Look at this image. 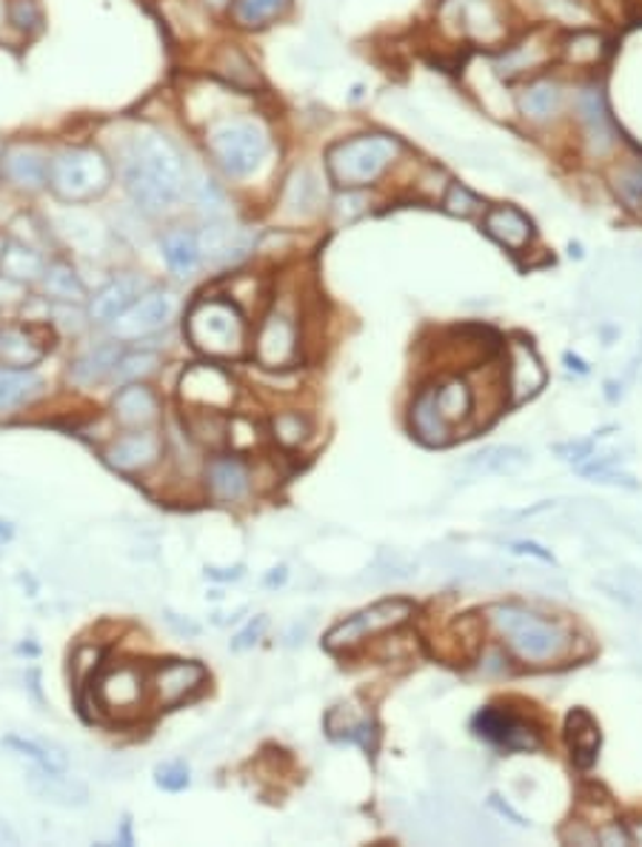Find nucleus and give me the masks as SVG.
<instances>
[{
  "mask_svg": "<svg viewBox=\"0 0 642 847\" xmlns=\"http://www.w3.org/2000/svg\"><path fill=\"white\" fill-rule=\"evenodd\" d=\"M118 166L129 201L146 214L172 212L188 194L186 154L161 129L141 126L126 137Z\"/></svg>",
  "mask_w": 642,
  "mask_h": 847,
  "instance_id": "1",
  "label": "nucleus"
},
{
  "mask_svg": "<svg viewBox=\"0 0 642 847\" xmlns=\"http://www.w3.org/2000/svg\"><path fill=\"white\" fill-rule=\"evenodd\" d=\"M203 152L226 181L246 183L266 166L275 143L266 123L246 112H221L203 123Z\"/></svg>",
  "mask_w": 642,
  "mask_h": 847,
  "instance_id": "2",
  "label": "nucleus"
},
{
  "mask_svg": "<svg viewBox=\"0 0 642 847\" xmlns=\"http://www.w3.org/2000/svg\"><path fill=\"white\" fill-rule=\"evenodd\" d=\"M489 620L502 642L511 647V654L526 665H551V662L565 660L574 647L569 627L526 605H514V602L495 605L489 608Z\"/></svg>",
  "mask_w": 642,
  "mask_h": 847,
  "instance_id": "3",
  "label": "nucleus"
},
{
  "mask_svg": "<svg viewBox=\"0 0 642 847\" xmlns=\"http://www.w3.org/2000/svg\"><path fill=\"white\" fill-rule=\"evenodd\" d=\"M112 157L92 143H69L54 149L49 163V192L69 206L92 203L112 188Z\"/></svg>",
  "mask_w": 642,
  "mask_h": 847,
  "instance_id": "4",
  "label": "nucleus"
},
{
  "mask_svg": "<svg viewBox=\"0 0 642 847\" xmlns=\"http://www.w3.org/2000/svg\"><path fill=\"white\" fill-rule=\"evenodd\" d=\"M402 154L400 137L386 132H366L337 141L326 149L328 181L337 188L375 186L391 163Z\"/></svg>",
  "mask_w": 642,
  "mask_h": 847,
  "instance_id": "5",
  "label": "nucleus"
},
{
  "mask_svg": "<svg viewBox=\"0 0 642 847\" xmlns=\"http://www.w3.org/2000/svg\"><path fill=\"white\" fill-rule=\"evenodd\" d=\"M188 343L206 357L228 360L246 351V317L241 306L226 297H201L186 314L183 323Z\"/></svg>",
  "mask_w": 642,
  "mask_h": 847,
  "instance_id": "6",
  "label": "nucleus"
},
{
  "mask_svg": "<svg viewBox=\"0 0 642 847\" xmlns=\"http://www.w3.org/2000/svg\"><path fill=\"white\" fill-rule=\"evenodd\" d=\"M415 616V605L408 600H383L375 605L363 608L357 614H351L348 620L337 622L332 631L326 634L323 645L328 651H348V647L360 645V642L371 640V636L383 634L388 627H397Z\"/></svg>",
  "mask_w": 642,
  "mask_h": 847,
  "instance_id": "7",
  "label": "nucleus"
},
{
  "mask_svg": "<svg viewBox=\"0 0 642 847\" xmlns=\"http://www.w3.org/2000/svg\"><path fill=\"white\" fill-rule=\"evenodd\" d=\"M181 300L169 288H146L114 323H109L114 340L132 343L163 331L177 317Z\"/></svg>",
  "mask_w": 642,
  "mask_h": 847,
  "instance_id": "8",
  "label": "nucleus"
},
{
  "mask_svg": "<svg viewBox=\"0 0 642 847\" xmlns=\"http://www.w3.org/2000/svg\"><path fill=\"white\" fill-rule=\"evenodd\" d=\"M300 354V326L292 312L275 306L266 312L257 328L255 357L263 368H288L297 363Z\"/></svg>",
  "mask_w": 642,
  "mask_h": 847,
  "instance_id": "9",
  "label": "nucleus"
},
{
  "mask_svg": "<svg viewBox=\"0 0 642 847\" xmlns=\"http://www.w3.org/2000/svg\"><path fill=\"white\" fill-rule=\"evenodd\" d=\"M440 18L455 23L457 34L480 47H497L506 38V23L495 0H442Z\"/></svg>",
  "mask_w": 642,
  "mask_h": 847,
  "instance_id": "10",
  "label": "nucleus"
},
{
  "mask_svg": "<svg viewBox=\"0 0 642 847\" xmlns=\"http://www.w3.org/2000/svg\"><path fill=\"white\" fill-rule=\"evenodd\" d=\"M49 163H52V152L41 143H9L0 154V181H7L18 192H43L49 188Z\"/></svg>",
  "mask_w": 642,
  "mask_h": 847,
  "instance_id": "11",
  "label": "nucleus"
},
{
  "mask_svg": "<svg viewBox=\"0 0 642 847\" xmlns=\"http://www.w3.org/2000/svg\"><path fill=\"white\" fill-rule=\"evenodd\" d=\"M235 380H232L223 368L201 363V366H192L183 371L181 400L188 402L192 408H197V411H228V408L235 406Z\"/></svg>",
  "mask_w": 642,
  "mask_h": 847,
  "instance_id": "12",
  "label": "nucleus"
},
{
  "mask_svg": "<svg viewBox=\"0 0 642 847\" xmlns=\"http://www.w3.org/2000/svg\"><path fill=\"white\" fill-rule=\"evenodd\" d=\"M206 682V667L192 660H172L166 665L154 667L149 691L157 707H177L188 696L197 694Z\"/></svg>",
  "mask_w": 642,
  "mask_h": 847,
  "instance_id": "13",
  "label": "nucleus"
},
{
  "mask_svg": "<svg viewBox=\"0 0 642 847\" xmlns=\"http://www.w3.org/2000/svg\"><path fill=\"white\" fill-rule=\"evenodd\" d=\"M146 700V680L137 667L121 665L109 671L101 682H98V705L106 714L126 720V716L137 714L141 702Z\"/></svg>",
  "mask_w": 642,
  "mask_h": 847,
  "instance_id": "14",
  "label": "nucleus"
},
{
  "mask_svg": "<svg viewBox=\"0 0 642 847\" xmlns=\"http://www.w3.org/2000/svg\"><path fill=\"white\" fill-rule=\"evenodd\" d=\"M475 734L506 747V751H537L540 747V734L534 727L502 707H482L475 716Z\"/></svg>",
  "mask_w": 642,
  "mask_h": 847,
  "instance_id": "15",
  "label": "nucleus"
},
{
  "mask_svg": "<svg viewBox=\"0 0 642 847\" xmlns=\"http://www.w3.org/2000/svg\"><path fill=\"white\" fill-rule=\"evenodd\" d=\"M506 388H509V400L514 406L520 402L531 400L537 394L546 388V380H549V374H546V366L540 363L537 351L531 348V343L514 340L509 346V366H506Z\"/></svg>",
  "mask_w": 642,
  "mask_h": 847,
  "instance_id": "16",
  "label": "nucleus"
},
{
  "mask_svg": "<svg viewBox=\"0 0 642 847\" xmlns=\"http://www.w3.org/2000/svg\"><path fill=\"white\" fill-rule=\"evenodd\" d=\"M208 72L223 83V86L235 89L237 94L252 92L263 86V78L257 72V63L248 58V52L237 43H221L208 54Z\"/></svg>",
  "mask_w": 642,
  "mask_h": 847,
  "instance_id": "17",
  "label": "nucleus"
},
{
  "mask_svg": "<svg viewBox=\"0 0 642 847\" xmlns=\"http://www.w3.org/2000/svg\"><path fill=\"white\" fill-rule=\"evenodd\" d=\"M143 292H146V283H143L141 274H114L106 286L98 288V292L89 297V320L109 326V323L118 320Z\"/></svg>",
  "mask_w": 642,
  "mask_h": 847,
  "instance_id": "18",
  "label": "nucleus"
},
{
  "mask_svg": "<svg viewBox=\"0 0 642 847\" xmlns=\"http://www.w3.org/2000/svg\"><path fill=\"white\" fill-rule=\"evenodd\" d=\"M197 243H201V254L206 263H235L252 248L248 234L235 223H228L226 217L206 221V226L197 232Z\"/></svg>",
  "mask_w": 642,
  "mask_h": 847,
  "instance_id": "19",
  "label": "nucleus"
},
{
  "mask_svg": "<svg viewBox=\"0 0 642 847\" xmlns=\"http://www.w3.org/2000/svg\"><path fill=\"white\" fill-rule=\"evenodd\" d=\"M163 440L154 431H134V435L121 437L106 448V462L114 471L123 474H134V471H146L149 466L161 460Z\"/></svg>",
  "mask_w": 642,
  "mask_h": 847,
  "instance_id": "20",
  "label": "nucleus"
},
{
  "mask_svg": "<svg viewBox=\"0 0 642 847\" xmlns=\"http://www.w3.org/2000/svg\"><path fill=\"white\" fill-rule=\"evenodd\" d=\"M482 232L489 234L491 241L500 243L509 252H522L534 237V226L520 208L514 206H491L482 214Z\"/></svg>",
  "mask_w": 642,
  "mask_h": 847,
  "instance_id": "21",
  "label": "nucleus"
},
{
  "mask_svg": "<svg viewBox=\"0 0 642 847\" xmlns=\"http://www.w3.org/2000/svg\"><path fill=\"white\" fill-rule=\"evenodd\" d=\"M206 486L217 502H241L252 488V477L237 457H214L206 466Z\"/></svg>",
  "mask_w": 642,
  "mask_h": 847,
  "instance_id": "22",
  "label": "nucleus"
},
{
  "mask_svg": "<svg viewBox=\"0 0 642 847\" xmlns=\"http://www.w3.org/2000/svg\"><path fill=\"white\" fill-rule=\"evenodd\" d=\"M295 9V0H232L228 3V21L243 32H263L275 27Z\"/></svg>",
  "mask_w": 642,
  "mask_h": 847,
  "instance_id": "23",
  "label": "nucleus"
},
{
  "mask_svg": "<svg viewBox=\"0 0 642 847\" xmlns=\"http://www.w3.org/2000/svg\"><path fill=\"white\" fill-rule=\"evenodd\" d=\"M323 203V188H320V177L308 166H297L295 172L286 177V186H283V203L281 206L286 208L292 217H312L317 214Z\"/></svg>",
  "mask_w": 642,
  "mask_h": 847,
  "instance_id": "24",
  "label": "nucleus"
},
{
  "mask_svg": "<svg viewBox=\"0 0 642 847\" xmlns=\"http://www.w3.org/2000/svg\"><path fill=\"white\" fill-rule=\"evenodd\" d=\"M161 406L152 388L141 386V382H129L121 391L114 394V417L129 428H146L157 420Z\"/></svg>",
  "mask_w": 642,
  "mask_h": 847,
  "instance_id": "25",
  "label": "nucleus"
},
{
  "mask_svg": "<svg viewBox=\"0 0 642 847\" xmlns=\"http://www.w3.org/2000/svg\"><path fill=\"white\" fill-rule=\"evenodd\" d=\"M161 248H163V261H166V266L172 268L174 277L188 280V277H194L197 268H201L203 263L201 243H197V234L188 232V228H169V232L163 234Z\"/></svg>",
  "mask_w": 642,
  "mask_h": 847,
  "instance_id": "26",
  "label": "nucleus"
},
{
  "mask_svg": "<svg viewBox=\"0 0 642 847\" xmlns=\"http://www.w3.org/2000/svg\"><path fill=\"white\" fill-rule=\"evenodd\" d=\"M565 742H569L574 765L589 771L597 762V754H600V725L589 711H582V707L571 711L569 720H565Z\"/></svg>",
  "mask_w": 642,
  "mask_h": 847,
  "instance_id": "27",
  "label": "nucleus"
},
{
  "mask_svg": "<svg viewBox=\"0 0 642 847\" xmlns=\"http://www.w3.org/2000/svg\"><path fill=\"white\" fill-rule=\"evenodd\" d=\"M43 357H47V346L27 328L14 326L0 331V366L3 368L27 371V368L38 366Z\"/></svg>",
  "mask_w": 642,
  "mask_h": 847,
  "instance_id": "28",
  "label": "nucleus"
},
{
  "mask_svg": "<svg viewBox=\"0 0 642 847\" xmlns=\"http://www.w3.org/2000/svg\"><path fill=\"white\" fill-rule=\"evenodd\" d=\"M47 266H49L47 257H43L38 248L27 246V243L21 241H9L7 254H3V263H0V277L9 283H18V286L41 283Z\"/></svg>",
  "mask_w": 642,
  "mask_h": 847,
  "instance_id": "29",
  "label": "nucleus"
},
{
  "mask_svg": "<svg viewBox=\"0 0 642 847\" xmlns=\"http://www.w3.org/2000/svg\"><path fill=\"white\" fill-rule=\"evenodd\" d=\"M0 745L9 747L14 756H23V759L32 762L38 771H49V774H67L69 759L63 754V747H58L54 742L43 739H29V736H3Z\"/></svg>",
  "mask_w": 642,
  "mask_h": 847,
  "instance_id": "30",
  "label": "nucleus"
},
{
  "mask_svg": "<svg viewBox=\"0 0 642 847\" xmlns=\"http://www.w3.org/2000/svg\"><path fill=\"white\" fill-rule=\"evenodd\" d=\"M411 428H415L417 440H422L426 446H446V442H451L455 431L442 422L440 411H437L435 388H422L420 397L411 406Z\"/></svg>",
  "mask_w": 642,
  "mask_h": 847,
  "instance_id": "31",
  "label": "nucleus"
},
{
  "mask_svg": "<svg viewBox=\"0 0 642 847\" xmlns=\"http://www.w3.org/2000/svg\"><path fill=\"white\" fill-rule=\"evenodd\" d=\"M435 406L440 411L442 422L455 431L457 426H462L475 414V391H471L469 382L455 377V380H446L442 386L435 388Z\"/></svg>",
  "mask_w": 642,
  "mask_h": 847,
  "instance_id": "32",
  "label": "nucleus"
},
{
  "mask_svg": "<svg viewBox=\"0 0 642 847\" xmlns=\"http://www.w3.org/2000/svg\"><path fill=\"white\" fill-rule=\"evenodd\" d=\"M27 779L34 794L43 796L47 802H58V805H86L89 799L86 787L67 774H49V771H38V767H34Z\"/></svg>",
  "mask_w": 642,
  "mask_h": 847,
  "instance_id": "33",
  "label": "nucleus"
},
{
  "mask_svg": "<svg viewBox=\"0 0 642 847\" xmlns=\"http://www.w3.org/2000/svg\"><path fill=\"white\" fill-rule=\"evenodd\" d=\"M41 283H43V292H47V297L54 303H72V306H81V303L89 300L86 286H83V280L78 277V272H74V268L69 266L67 261L49 263L47 272H43V277H41Z\"/></svg>",
  "mask_w": 642,
  "mask_h": 847,
  "instance_id": "34",
  "label": "nucleus"
},
{
  "mask_svg": "<svg viewBox=\"0 0 642 847\" xmlns=\"http://www.w3.org/2000/svg\"><path fill=\"white\" fill-rule=\"evenodd\" d=\"M121 346L118 343H103L98 348H89L86 354H81L78 360L72 363V380L81 382V386H92V382H101L106 377H112L114 366L121 360Z\"/></svg>",
  "mask_w": 642,
  "mask_h": 847,
  "instance_id": "35",
  "label": "nucleus"
},
{
  "mask_svg": "<svg viewBox=\"0 0 642 847\" xmlns=\"http://www.w3.org/2000/svg\"><path fill=\"white\" fill-rule=\"evenodd\" d=\"M43 391V377L34 371H21V368H7L0 371V411H14V408L32 402Z\"/></svg>",
  "mask_w": 642,
  "mask_h": 847,
  "instance_id": "36",
  "label": "nucleus"
},
{
  "mask_svg": "<svg viewBox=\"0 0 642 847\" xmlns=\"http://www.w3.org/2000/svg\"><path fill=\"white\" fill-rule=\"evenodd\" d=\"M526 466H529V451L517 446L482 448L469 460V468L477 474H517Z\"/></svg>",
  "mask_w": 642,
  "mask_h": 847,
  "instance_id": "37",
  "label": "nucleus"
},
{
  "mask_svg": "<svg viewBox=\"0 0 642 847\" xmlns=\"http://www.w3.org/2000/svg\"><path fill=\"white\" fill-rule=\"evenodd\" d=\"M517 103H520V112L526 114L529 121L542 123L560 112L562 92L554 81H537L531 83V86L522 89L520 101Z\"/></svg>",
  "mask_w": 642,
  "mask_h": 847,
  "instance_id": "38",
  "label": "nucleus"
},
{
  "mask_svg": "<svg viewBox=\"0 0 642 847\" xmlns=\"http://www.w3.org/2000/svg\"><path fill=\"white\" fill-rule=\"evenodd\" d=\"M580 118L585 123V134L589 141L594 143L597 152H605V149L614 146V129H611L609 114L602 106V98L597 92H585L580 98Z\"/></svg>",
  "mask_w": 642,
  "mask_h": 847,
  "instance_id": "39",
  "label": "nucleus"
},
{
  "mask_svg": "<svg viewBox=\"0 0 642 847\" xmlns=\"http://www.w3.org/2000/svg\"><path fill=\"white\" fill-rule=\"evenodd\" d=\"M7 23L23 38H38L47 27L41 0H7Z\"/></svg>",
  "mask_w": 642,
  "mask_h": 847,
  "instance_id": "40",
  "label": "nucleus"
},
{
  "mask_svg": "<svg viewBox=\"0 0 642 847\" xmlns=\"http://www.w3.org/2000/svg\"><path fill=\"white\" fill-rule=\"evenodd\" d=\"M157 366H161V354L157 351H146V348H141V351H123L112 377L121 382H132L149 377Z\"/></svg>",
  "mask_w": 642,
  "mask_h": 847,
  "instance_id": "41",
  "label": "nucleus"
},
{
  "mask_svg": "<svg viewBox=\"0 0 642 847\" xmlns=\"http://www.w3.org/2000/svg\"><path fill=\"white\" fill-rule=\"evenodd\" d=\"M308 435H312V426L300 411H283L272 420V437L286 448L303 446Z\"/></svg>",
  "mask_w": 642,
  "mask_h": 847,
  "instance_id": "42",
  "label": "nucleus"
},
{
  "mask_svg": "<svg viewBox=\"0 0 642 847\" xmlns=\"http://www.w3.org/2000/svg\"><path fill=\"white\" fill-rule=\"evenodd\" d=\"M605 54V41L594 32H580L574 34L569 43H565V58L577 67H591V63H600V58Z\"/></svg>",
  "mask_w": 642,
  "mask_h": 847,
  "instance_id": "43",
  "label": "nucleus"
},
{
  "mask_svg": "<svg viewBox=\"0 0 642 847\" xmlns=\"http://www.w3.org/2000/svg\"><path fill=\"white\" fill-rule=\"evenodd\" d=\"M442 208H446L449 214H455V217H475V214H486V203H482L471 188L460 186V183H449V186H446Z\"/></svg>",
  "mask_w": 642,
  "mask_h": 847,
  "instance_id": "44",
  "label": "nucleus"
},
{
  "mask_svg": "<svg viewBox=\"0 0 642 847\" xmlns=\"http://www.w3.org/2000/svg\"><path fill=\"white\" fill-rule=\"evenodd\" d=\"M154 785L169 790V794H181L192 785V774H188L186 762H163L154 767Z\"/></svg>",
  "mask_w": 642,
  "mask_h": 847,
  "instance_id": "45",
  "label": "nucleus"
},
{
  "mask_svg": "<svg viewBox=\"0 0 642 847\" xmlns=\"http://www.w3.org/2000/svg\"><path fill=\"white\" fill-rule=\"evenodd\" d=\"M266 625H268L266 616H257V620L248 622V625L243 627L241 634H237L235 640H232V651H248V647H255L257 642H261V636H263V631H266Z\"/></svg>",
  "mask_w": 642,
  "mask_h": 847,
  "instance_id": "46",
  "label": "nucleus"
},
{
  "mask_svg": "<svg viewBox=\"0 0 642 847\" xmlns=\"http://www.w3.org/2000/svg\"><path fill=\"white\" fill-rule=\"evenodd\" d=\"M243 576V565L235 568H206V580L214 582H235Z\"/></svg>",
  "mask_w": 642,
  "mask_h": 847,
  "instance_id": "47",
  "label": "nucleus"
},
{
  "mask_svg": "<svg viewBox=\"0 0 642 847\" xmlns=\"http://www.w3.org/2000/svg\"><path fill=\"white\" fill-rule=\"evenodd\" d=\"M166 620H169V625H172L174 631H177V634H183V636H197V634H201V625H197V622L181 620V616H177V614H166Z\"/></svg>",
  "mask_w": 642,
  "mask_h": 847,
  "instance_id": "48",
  "label": "nucleus"
},
{
  "mask_svg": "<svg viewBox=\"0 0 642 847\" xmlns=\"http://www.w3.org/2000/svg\"><path fill=\"white\" fill-rule=\"evenodd\" d=\"M625 830H629L631 845H642V816H636V819L625 822Z\"/></svg>",
  "mask_w": 642,
  "mask_h": 847,
  "instance_id": "49",
  "label": "nucleus"
},
{
  "mask_svg": "<svg viewBox=\"0 0 642 847\" xmlns=\"http://www.w3.org/2000/svg\"><path fill=\"white\" fill-rule=\"evenodd\" d=\"M511 548H514V551H520V554H526V551H529V554L540 557V560H551V554L540 551V545H534V542H514Z\"/></svg>",
  "mask_w": 642,
  "mask_h": 847,
  "instance_id": "50",
  "label": "nucleus"
},
{
  "mask_svg": "<svg viewBox=\"0 0 642 847\" xmlns=\"http://www.w3.org/2000/svg\"><path fill=\"white\" fill-rule=\"evenodd\" d=\"M286 576H288V571H286V568H272V574H268L266 576V580H263V585H266V588H277V585H283V582H286Z\"/></svg>",
  "mask_w": 642,
  "mask_h": 847,
  "instance_id": "51",
  "label": "nucleus"
},
{
  "mask_svg": "<svg viewBox=\"0 0 642 847\" xmlns=\"http://www.w3.org/2000/svg\"><path fill=\"white\" fill-rule=\"evenodd\" d=\"M0 845H18V834H14L9 822L0 816Z\"/></svg>",
  "mask_w": 642,
  "mask_h": 847,
  "instance_id": "52",
  "label": "nucleus"
},
{
  "mask_svg": "<svg viewBox=\"0 0 642 847\" xmlns=\"http://www.w3.org/2000/svg\"><path fill=\"white\" fill-rule=\"evenodd\" d=\"M14 540V525L9 520H0V545H9Z\"/></svg>",
  "mask_w": 642,
  "mask_h": 847,
  "instance_id": "53",
  "label": "nucleus"
},
{
  "mask_svg": "<svg viewBox=\"0 0 642 847\" xmlns=\"http://www.w3.org/2000/svg\"><path fill=\"white\" fill-rule=\"evenodd\" d=\"M491 805H495V807H497V810H500V814H502V816H511V819H514V822H517V825H522V819H520V816H517V814H514V810H511V807H509V805H502V802H500V796H491Z\"/></svg>",
  "mask_w": 642,
  "mask_h": 847,
  "instance_id": "54",
  "label": "nucleus"
},
{
  "mask_svg": "<svg viewBox=\"0 0 642 847\" xmlns=\"http://www.w3.org/2000/svg\"><path fill=\"white\" fill-rule=\"evenodd\" d=\"M7 246H9V237L3 232H0V263H3V254H7Z\"/></svg>",
  "mask_w": 642,
  "mask_h": 847,
  "instance_id": "55",
  "label": "nucleus"
},
{
  "mask_svg": "<svg viewBox=\"0 0 642 847\" xmlns=\"http://www.w3.org/2000/svg\"><path fill=\"white\" fill-rule=\"evenodd\" d=\"M3 21H7V3L0 0V27H3Z\"/></svg>",
  "mask_w": 642,
  "mask_h": 847,
  "instance_id": "56",
  "label": "nucleus"
},
{
  "mask_svg": "<svg viewBox=\"0 0 642 847\" xmlns=\"http://www.w3.org/2000/svg\"><path fill=\"white\" fill-rule=\"evenodd\" d=\"M0 154H3V143H0Z\"/></svg>",
  "mask_w": 642,
  "mask_h": 847,
  "instance_id": "57",
  "label": "nucleus"
},
{
  "mask_svg": "<svg viewBox=\"0 0 642 847\" xmlns=\"http://www.w3.org/2000/svg\"><path fill=\"white\" fill-rule=\"evenodd\" d=\"M640 203H642V197H640Z\"/></svg>",
  "mask_w": 642,
  "mask_h": 847,
  "instance_id": "58",
  "label": "nucleus"
}]
</instances>
